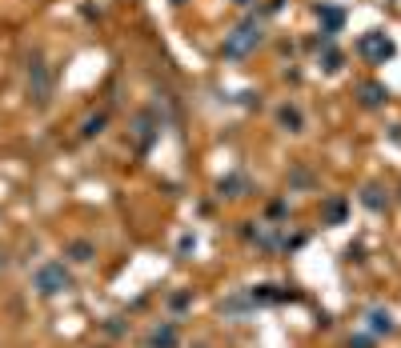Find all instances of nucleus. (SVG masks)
<instances>
[{
  "label": "nucleus",
  "mask_w": 401,
  "mask_h": 348,
  "mask_svg": "<svg viewBox=\"0 0 401 348\" xmlns=\"http://www.w3.org/2000/svg\"><path fill=\"white\" fill-rule=\"evenodd\" d=\"M349 348H373V336H349Z\"/></svg>",
  "instance_id": "4468645a"
},
{
  "label": "nucleus",
  "mask_w": 401,
  "mask_h": 348,
  "mask_svg": "<svg viewBox=\"0 0 401 348\" xmlns=\"http://www.w3.org/2000/svg\"><path fill=\"white\" fill-rule=\"evenodd\" d=\"M361 205L373 208V212H381V208H389V196H381V189H365L361 192Z\"/></svg>",
  "instance_id": "9b49d317"
},
{
  "label": "nucleus",
  "mask_w": 401,
  "mask_h": 348,
  "mask_svg": "<svg viewBox=\"0 0 401 348\" xmlns=\"http://www.w3.org/2000/svg\"><path fill=\"white\" fill-rule=\"evenodd\" d=\"M277 128H281V132H293V136L305 132V112L297 109V104H281V109H277Z\"/></svg>",
  "instance_id": "423d86ee"
},
{
  "label": "nucleus",
  "mask_w": 401,
  "mask_h": 348,
  "mask_svg": "<svg viewBox=\"0 0 401 348\" xmlns=\"http://www.w3.org/2000/svg\"><path fill=\"white\" fill-rule=\"evenodd\" d=\"M261 40H265V29H261L257 20H245V24H237V29L225 36L221 56H225V61H245L249 52L261 48Z\"/></svg>",
  "instance_id": "f257e3e1"
},
{
  "label": "nucleus",
  "mask_w": 401,
  "mask_h": 348,
  "mask_svg": "<svg viewBox=\"0 0 401 348\" xmlns=\"http://www.w3.org/2000/svg\"><path fill=\"white\" fill-rule=\"evenodd\" d=\"M357 48H361L365 61H389L393 56V40H385V32H365Z\"/></svg>",
  "instance_id": "7ed1b4c3"
},
{
  "label": "nucleus",
  "mask_w": 401,
  "mask_h": 348,
  "mask_svg": "<svg viewBox=\"0 0 401 348\" xmlns=\"http://www.w3.org/2000/svg\"><path fill=\"white\" fill-rule=\"evenodd\" d=\"M29 93L36 96V104H48V93H52V80H48V64L36 61L29 68Z\"/></svg>",
  "instance_id": "20e7f679"
},
{
  "label": "nucleus",
  "mask_w": 401,
  "mask_h": 348,
  "mask_svg": "<svg viewBox=\"0 0 401 348\" xmlns=\"http://www.w3.org/2000/svg\"><path fill=\"white\" fill-rule=\"evenodd\" d=\"M4 264H8V256H4V253H0V269H4Z\"/></svg>",
  "instance_id": "dca6fc26"
},
{
  "label": "nucleus",
  "mask_w": 401,
  "mask_h": 348,
  "mask_svg": "<svg viewBox=\"0 0 401 348\" xmlns=\"http://www.w3.org/2000/svg\"><path fill=\"white\" fill-rule=\"evenodd\" d=\"M64 256H68L73 264H93V260H96V244H93V240H84V237H77V240H68Z\"/></svg>",
  "instance_id": "0eeeda50"
},
{
  "label": "nucleus",
  "mask_w": 401,
  "mask_h": 348,
  "mask_svg": "<svg viewBox=\"0 0 401 348\" xmlns=\"http://www.w3.org/2000/svg\"><path fill=\"white\" fill-rule=\"evenodd\" d=\"M325 216H329L333 224H341V216H345V200H329V205H325Z\"/></svg>",
  "instance_id": "f8f14e48"
},
{
  "label": "nucleus",
  "mask_w": 401,
  "mask_h": 348,
  "mask_svg": "<svg viewBox=\"0 0 401 348\" xmlns=\"http://www.w3.org/2000/svg\"><path fill=\"white\" fill-rule=\"evenodd\" d=\"M369 333L373 336H393V329H398V324H393V317H389V313H385V308H369Z\"/></svg>",
  "instance_id": "6e6552de"
},
{
  "label": "nucleus",
  "mask_w": 401,
  "mask_h": 348,
  "mask_svg": "<svg viewBox=\"0 0 401 348\" xmlns=\"http://www.w3.org/2000/svg\"><path fill=\"white\" fill-rule=\"evenodd\" d=\"M221 196H233V200L249 196V176H229V180H221Z\"/></svg>",
  "instance_id": "1a4fd4ad"
},
{
  "label": "nucleus",
  "mask_w": 401,
  "mask_h": 348,
  "mask_svg": "<svg viewBox=\"0 0 401 348\" xmlns=\"http://www.w3.org/2000/svg\"><path fill=\"white\" fill-rule=\"evenodd\" d=\"M381 100H385V88H381V84H361V104H365V109H377Z\"/></svg>",
  "instance_id": "9d476101"
},
{
  "label": "nucleus",
  "mask_w": 401,
  "mask_h": 348,
  "mask_svg": "<svg viewBox=\"0 0 401 348\" xmlns=\"http://www.w3.org/2000/svg\"><path fill=\"white\" fill-rule=\"evenodd\" d=\"M189 304H192V292H176V296H173V308H176V313H181V308H189Z\"/></svg>",
  "instance_id": "ddd939ff"
},
{
  "label": "nucleus",
  "mask_w": 401,
  "mask_h": 348,
  "mask_svg": "<svg viewBox=\"0 0 401 348\" xmlns=\"http://www.w3.org/2000/svg\"><path fill=\"white\" fill-rule=\"evenodd\" d=\"M233 4H249V0H233Z\"/></svg>",
  "instance_id": "f3484780"
},
{
  "label": "nucleus",
  "mask_w": 401,
  "mask_h": 348,
  "mask_svg": "<svg viewBox=\"0 0 401 348\" xmlns=\"http://www.w3.org/2000/svg\"><path fill=\"white\" fill-rule=\"evenodd\" d=\"M181 345V333H176L173 320H160V324H153V333L144 336V348H176Z\"/></svg>",
  "instance_id": "39448f33"
},
{
  "label": "nucleus",
  "mask_w": 401,
  "mask_h": 348,
  "mask_svg": "<svg viewBox=\"0 0 401 348\" xmlns=\"http://www.w3.org/2000/svg\"><path fill=\"white\" fill-rule=\"evenodd\" d=\"M189 248H197V240H192V237H181V244H176V253L185 256V253H189Z\"/></svg>",
  "instance_id": "2eb2a0df"
},
{
  "label": "nucleus",
  "mask_w": 401,
  "mask_h": 348,
  "mask_svg": "<svg viewBox=\"0 0 401 348\" xmlns=\"http://www.w3.org/2000/svg\"><path fill=\"white\" fill-rule=\"evenodd\" d=\"M32 288H36L45 301H52V296H61V292L73 288V272H68L64 260H45L40 269L32 272Z\"/></svg>",
  "instance_id": "f03ea898"
}]
</instances>
